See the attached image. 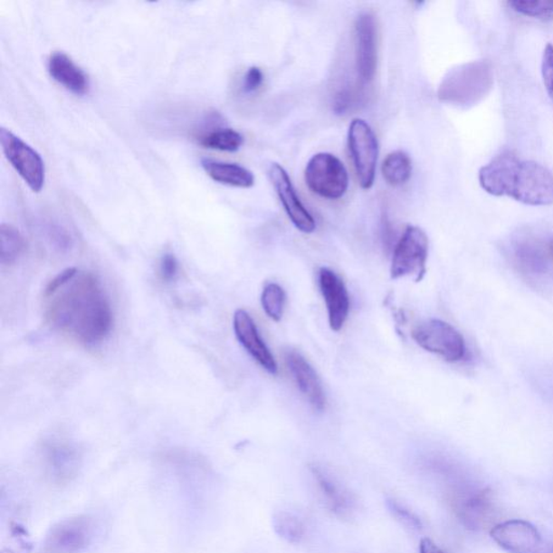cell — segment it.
Segmentation results:
<instances>
[{
  "label": "cell",
  "mask_w": 553,
  "mask_h": 553,
  "mask_svg": "<svg viewBox=\"0 0 553 553\" xmlns=\"http://www.w3.org/2000/svg\"><path fill=\"white\" fill-rule=\"evenodd\" d=\"M49 300L47 318L54 329L83 345L102 343L113 328V310L102 284L91 273L78 272Z\"/></svg>",
  "instance_id": "obj_1"
},
{
  "label": "cell",
  "mask_w": 553,
  "mask_h": 553,
  "mask_svg": "<svg viewBox=\"0 0 553 553\" xmlns=\"http://www.w3.org/2000/svg\"><path fill=\"white\" fill-rule=\"evenodd\" d=\"M479 183L485 192L497 197H511L529 205L553 204V172L532 160H521L502 154L479 172Z\"/></svg>",
  "instance_id": "obj_2"
},
{
  "label": "cell",
  "mask_w": 553,
  "mask_h": 553,
  "mask_svg": "<svg viewBox=\"0 0 553 553\" xmlns=\"http://www.w3.org/2000/svg\"><path fill=\"white\" fill-rule=\"evenodd\" d=\"M494 86V72L489 61L458 65L440 83L438 97L443 103L469 109L481 102Z\"/></svg>",
  "instance_id": "obj_3"
},
{
  "label": "cell",
  "mask_w": 553,
  "mask_h": 553,
  "mask_svg": "<svg viewBox=\"0 0 553 553\" xmlns=\"http://www.w3.org/2000/svg\"><path fill=\"white\" fill-rule=\"evenodd\" d=\"M305 181L312 193L329 200L342 198L349 186L343 161L329 153L312 156L306 166Z\"/></svg>",
  "instance_id": "obj_4"
},
{
  "label": "cell",
  "mask_w": 553,
  "mask_h": 553,
  "mask_svg": "<svg viewBox=\"0 0 553 553\" xmlns=\"http://www.w3.org/2000/svg\"><path fill=\"white\" fill-rule=\"evenodd\" d=\"M429 239L426 233L417 226H407L396 243L393 262H391V279L415 278L416 282L423 281L427 272Z\"/></svg>",
  "instance_id": "obj_5"
},
{
  "label": "cell",
  "mask_w": 553,
  "mask_h": 553,
  "mask_svg": "<svg viewBox=\"0 0 553 553\" xmlns=\"http://www.w3.org/2000/svg\"><path fill=\"white\" fill-rule=\"evenodd\" d=\"M412 338L423 349L443 357L448 362L461 361L466 355L462 335L443 320L430 319L420 323L413 329Z\"/></svg>",
  "instance_id": "obj_6"
},
{
  "label": "cell",
  "mask_w": 553,
  "mask_h": 553,
  "mask_svg": "<svg viewBox=\"0 0 553 553\" xmlns=\"http://www.w3.org/2000/svg\"><path fill=\"white\" fill-rule=\"evenodd\" d=\"M348 148L361 187L372 188L377 175L378 142L376 133L366 120L357 119L351 121Z\"/></svg>",
  "instance_id": "obj_7"
},
{
  "label": "cell",
  "mask_w": 553,
  "mask_h": 553,
  "mask_svg": "<svg viewBox=\"0 0 553 553\" xmlns=\"http://www.w3.org/2000/svg\"><path fill=\"white\" fill-rule=\"evenodd\" d=\"M0 144L5 158L33 192L39 193L46 180L42 156L10 130L0 129Z\"/></svg>",
  "instance_id": "obj_8"
},
{
  "label": "cell",
  "mask_w": 553,
  "mask_h": 553,
  "mask_svg": "<svg viewBox=\"0 0 553 553\" xmlns=\"http://www.w3.org/2000/svg\"><path fill=\"white\" fill-rule=\"evenodd\" d=\"M356 69L362 83L376 77L378 62V31L376 16L361 14L355 24Z\"/></svg>",
  "instance_id": "obj_9"
},
{
  "label": "cell",
  "mask_w": 553,
  "mask_h": 553,
  "mask_svg": "<svg viewBox=\"0 0 553 553\" xmlns=\"http://www.w3.org/2000/svg\"><path fill=\"white\" fill-rule=\"evenodd\" d=\"M270 176L278 197L294 226L304 234L314 233L316 229L314 217L301 203L286 169L279 164H272L270 167Z\"/></svg>",
  "instance_id": "obj_10"
},
{
  "label": "cell",
  "mask_w": 553,
  "mask_h": 553,
  "mask_svg": "<svg viewBox=\"0 0 553 553\" xmlns=\"http://www.w3.org/2000/svg\"><path fill=\"white\" fill-rule=\"evenodd\" d=\"M490 534L501 549L510 553H539L543 543L539 529L520 519L497 524Z\"/></svg>",
  "instance_id": "obj_11"
},
{
  "label": "cell",
  "mask_w": 553,
  "mask_h": 553,
  "mask_svg": "<svg viewBox=\"0 0 553 553\" xmlns=\"http://www.w3.org/2000/svg\"><path fill=\"white\" fill-rule=\"evenodd\" d=\"M318 281L325 300L329 328L338 332L348 319L350 299L348 288L343 279L327 267H322L318 273Z\"/></svg>",
  "instance_id": "obj_12"
},
{
  "label": "cell",
  "mask_w": 553,
  "mask_h": 553,
  "mask_svg": "<svg viewBox=\"0 0 553 553\" xmlns=\"http://www.w3.org/2000/svg\"><path fill=\"white\" fill-rule=\"evenodd\" d=\"M234 334L243 346V348L265 368L268 373L275 376L278 372V366L273 358L270 348H267L262 340L258 327H256L253 317L248 311L238 310L234 315Z\"/></svg>",
  "instance_id": "obj_13"
},
{
  "label": "cell",
  "mask_w": 553,
  "mask_h": 553,
  "mask_svg": "<svg viewBox=\"0 0 553 553\" xmlns=\"http://www.w3.org/2000/svg\"><path fill=\"white\" fill-rule=\"evenodd\" d=\"M92 525L86 518L71 519L48 536L46 553H80L91 543Z\"/></svg>",
  "instance_id": "obj_14"
},
{
  "label": "cell",
  "mask_w": 553,
  "mask_h": 553,
  "mask_svg": "<svg viewBox=\"0 0 553 553\" xmlns=\"http://www.w3.org/2000/svg\"><path fill=\"white\" fill-rule=\"evenodd\" d=\"M286 361L301 395L309 401L312 409L317 412L325 410L327 405L326 394L315 368L295 350L288 351Z\"/></svg>",
  "instance_id": "obj_15"
},
{
  "label": "cell",
  "mask_w": 553,
  "mask_h": 553,
  "mask_svg": "<svg viewBox=\"0 0 553 553\" xmlns=\"http://www.w3.org/2000/svg\"><path fill=\"white\" fill-rule=\"evenodd\" d=\"M48 71L55 81L76 96L88 93L91 87L88 75L69 55L63 52H54L50 55Z\"/></svg>",
  "instance_id": "obj_16"
},
{
  "label": "cell",
  "mask_w": 553,
  "mask_h": 553,
  "mask_svg": "<svg viewBox=\"0 0 553 553\" xmlns=\"http://www.w3.org/2000/svg\"><path fill=\"white\" fill-rule=\"evenodd\" d=\"M310 472L312 477L315 478L318 488H319L321 494L325 497L326 502L329 510L335 513V515L344 517L353 508V500L348 491H346L342 484L335 480L331 474H329L326 469L320 466L311 465Z\"/></svg>",
  "instance_id": "obj_17"
},
{
  "label": "cell",
  "mask_w": 553,
  "mask_h": 553,
  "mask_svg": "<svg viewBox=\"0 0 553 553\" xmlns=\"http://www.w3.org/2000/svg\"><path fill=\"white\" fill-rule=\"evenodd\" d=\"M201 166H203L206 175L217 183L238 188L254 186L255 177L253 173L243 166L210 159L201 161Z\"/></svg>",
  "instance_id": "obj_18"
},
{
  "label": "cell",
  "mask_w": 553,
  "mask_h": 553,
  "mask_svg": "<svg viewBox=\"0 0 553 553\" xmlns=\"http://www.w3.org/2000/svg\"><path fill=\"white\" fill-rule=\"evenodd\" d=\"M515 256L521 270L529 275H543L548 271V256L538 244L529 242L518 243Z\"/></svg>",
  "instance_id": "obj_19"
},
{
  "label": "cell",
  "mask_w": 553,
  "mask_h": 553,
  "mask_svg": "<svg viewBox=\"0 0 553 553\" xmlns=\"http://www.w3.org/2000/svg\"><path fill=\"white\" fill-rule=\"evenodd\" d=\"M382 173L389 186H401L410 180L412 176V160L410 156L402 150L387 155L382 166Z\"/></svg>",
  "instance_id": "obj_20"
},
{
  "label": "cell",
  "mask_w": 553,
  "mask_h": 553,
  "mask_svg": "<svg viewBox=\"0 0 553 553\" xmlns=\"http://www.w3.org/2000/svg\"><path fill=\"white\" fill-rule=\"evenodd\" d=\"M25 249V240L13 225L3 224L0 227V262L3 265H13L19 260Z\"/></svg>",
  "instance_id": "obj_21"
},
{
  "label": "cell",
  "mask_w": 553,
  "mask_h": 553,
  "mask_svg": "<svg viewBox=\"0 0 553 553\" xmlns=\"http://www.w3.org/2000/svg\"><path fill=\"white\" fill-rule=\"evenodd\" d=\"M200 144L206 148L234 153L243 147V137L234 129H217L201 137Z\"/></svg>",
  "instance_id": "obj_22"
},
{
  "label": "cell",
  "mask_w": 553,
  "mask_h": 553,
  "mask_svg": "<svg viewBox=\"0 0 553 553\" xmlns=\"http://www.w3.org/2000/svg\"><path fill=\"white\" fill-rule=\"evenodd\" d=\"M273 529L288 543L299 544L305 535V525L291 512L281 511L272 519Z\"/></svg>",
  "instance_id": "obj_23"
},
{
  "label": "cell",
  "mask_w": 553,
  "mask_h": 553,
  "mask_svg": "<svg viewBox=\"0 0 553 553\" xmlns=\"http://www.w3.org/2000/svg\"><path fill=\"white\" fill-rule=\"evenodd\" d=\"M261 300L262 310H265L266 315L273 321H281L287 300L284 290L277 283H268L262 290Z\"/></svg>",
  "instance_id": "obj_24"
},
{
  "label": "cell",
  "mask_w": 553,
  "mask_h": 553,
  "mask_svg": "<svg viewBox=\"0 0 553 553\" xmlns=\"http://www.w3.org/2000/svg\"><path fill=\"white\" fill-rule=\"evenodd\" d=\"M510 5L517 13L534 16V18L553 14V0H543V2H538V0L521 2V0H517V2H510Z\"/></svg>",
  "instance_id": "obj_25"
},
{
  "label": "cell",
  "mask_w": 553,
  "mask_h": 553,
  "mask_svg": "<svg viewBox=\"0 0 553 553\" xmlns=\"http://www.w3.org/2000/svg\"><path fill=\"white\" fill-rule=\"evenodd\" d=\"M541 75L547 92L553 102V46L547 44L541 62Z\"/></svg>",
  "instance_id": "obj_26"
},
{
  "label": "cell",
  "mask_w": 553,
  "mask_h": 553,
  "mask_svg": "<svg viewBox=\"0 0 553 553\" xmlns=\"http://www.w3.org/2000/svg\"><path fill=\"white\" fill-rule=\"evenodd\" d=\"M387 507L389 510L394 513L396 517H398L400 520L404 521L406 524H409L410 527L415 529L422 528V522L420 518H418L415 512L407 510L404 505H401L400 502L395 500H387L386 501Z\"/></svg>",
  "instance_id": "obj_27"
},
{
  "label": "cell",
  "mask_w": 553,
  "mask_h": 553,
  "mask_svg": "<svg viewBox=\"0 0 553 553\" xmlns=\"http://www.w3.org/2000/svg\"><path fill=\"white\" fill-rule=\"evenodd\" d=\"M159 272L165 282L176 281L178 273V262L175 254L166 253L160 260Z\"/></svg>",
  "instance_id": "obj_28"
},
{
  "label": "cell",
  "mask_w": 553,
  "mask_h": 553,
  "mask_svg": "<svg viewBox=\"0 0 553 553\" xmlns=\"http://www.w3.org/2000/svg\"><path fill=\"white\" fill-rule=\"evenodd\" d=\"M78 273L77 268L71 267L67 270L60 272L57 277H54L52 281L48 283L46 290H44V298L53 295L61 288H63L65 284L69 283L72 278Z\"/></svg>",
  "instance_id": "obj_29"
},
{
  "label": "cell",
  "mask_w": 553,
  "mask_h": 553,
  "mask_svg": "<svg viewBox=\"0 0 553 553\" xmlns=\"http://www.w3.org/2000/svg\"><path fill=\"white\" fill-rule=\"evenodd\" d=\"M264 82V74H262L260 67L253 66L250 67L247 72H245L243 80V91L247 93H253L259 91L261 86Z\"/></svg>",
  "instance_id": "obj_30"
},
{
  "label": "cell",
  "mask_w": 553,
  "mask_h": 553,
  "mask_svg": "<svg viewBox=\"0 0 553 553\" xmlns=\"http://www.w3.org/2000/svg\"><path fill=\"white\" fill-rule=\"evenodd\" d=\"M420 553H448L441 549L432 539H424L420 545Z\"/></svg>",
  "instance_id": "obj_31"
},
{
  "label": "cell",
  "mask_w": 553,
  "mask_h": 553,
  "mask_svg": "<svg viewBox=\"0 0 553 553\" xmlns=\"http://www.w3.org/2000/svg\"><path fill=\"white\" fill-rule=\"evenodd\" d=\"M549 253L553 258V242H551L550 245H549Z\"/></svg>",
  "instance_id": "obj_32"
}]
</instances>
